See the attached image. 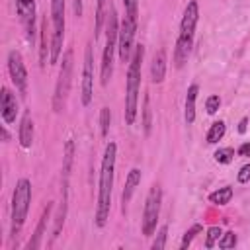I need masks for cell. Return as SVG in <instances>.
Here are the masks:
<instances>
[{
  "label": "cell",
  "mask_w": 250,
  "mask_h": 250,
  "mask_svg": "<svg viewBox=\"0 0 250 250\" xmlns=\"http://www.w3.org/2000/svg\"><path fill=\"white\" fill-rule=\"evenodd\" d=\"M115 158H117V145L107 143L102 164H100V182H98V203L94 223L98 229H104L109 219L111 211V189H113V174H115Z\"/></svg>",
  "instance_id": "6da1fadb"
},
{
  "label": "cell",
  "mask_w": 250,
  "mask_h": 250,
  "mask_svg": "<svg viewBox=\"0 0 250 250\" xmlns=\"http://www.w3.org/2000/svg\"><path fill=\"white\" fill-rule=\"evenodd\" d=\"M145 59V47L135 45L133 57L129 61L127 82H125V123L133 125L139 113V92H141V66Z\"/></svg>",
  "instance_id": "7a4b0ae2"
},
{
  "label": "cell",
  "mask_w": 250,
  "mask_h": 250,
  "mask_svg": "<svg viewBox=\"0 0 250 250\" xmlns=\"http://www.w3.org/2000/svg\"><path fill=\"white\" fill-rule=\"evenodd\" d=\"M117 39H119L117 12H115L113 6H109L107 14H105V45H104L102 66H100V82H102V86H107V82L113 76V55L117 51Z\"/></svg>",
  "instance_id": "3957f363"
},
{
  "label": "cell",
  "mask_w": 250,
  "mask_h": 250,
  "mask_svg": "<svg viewBox=\"0 0 250 250\" xmlns=\"http://www.w3.org/2000/svg\"><path fill=\"white\" fill-rule=\"evenodd\" d=\"M29 203H31V182L27 178H20L12 193V213H10V236L12 238L20 234L27 219Z\"/></svg>",
  "instance_id": "277c9868"
},
{
  "label": "cell",
  "mask_w": 250,
  "mask_h": 250,
  "mask_svg": "<svg viewBox=\"0 0 250 250\" xmlns=\"http://www.w3.org/2000/svg\"><path fill=\"white\" fill-rule=\"evenodd\" d=\"M61 66H59V78L55 84V94H53V109L61 113L66 105V98L70 92L72 84V68H74V53L72 49H66L61 57Z\"/></svg>",
  "instance_id": "5b68a950"
},
{
  "label": "cell",
  "mask_w": 250,
  "mask_h": 250,
  "mask_svg": "<svg viewBox=\"0 0 250 250\" xmlns=\"http://www.w3.org/2000/svg\"><path fill=\"white\" fill-rule=\"evenodd\" d=\"M51 61L49 64H57L62 55L64 41V0H51Z\"/></svg>",
  "instance_id": "8992f818"
},
{
  "label": "cell",
  "mask_w": 250,
  "mask_h": 250,
  "mask_svg": "<svg viewBox=\"0 0 250 250\" xmlns=\"http://www.w3.org/2000/svg\"><path fill=\"white\" fill-rule=\"evenodd\" d=\"M160 205H162V189L160 186H152L146 193L145 199V209H143V234L152 236L156 232V223L160 217Z\"/></svg>",
  "instance_id": "52a82bcc"
},
{
  "label": "cell",
  "mask_w": 250,
  "mask_h": 250,
  "mask_svg": "<svg viewBox=\"0 0 250 250\" xmlns=\"http://www.w3.org/2000/svg\"><path fill=\"white\" fill-rule=\"evenodd\" d=\"M139 20L123 16L121 25H119V39H117V53L121 62H129L135 51V35H137Z\"/></svg>",
  "instance_id": "ba28073f"
},
{
  "label": "cell",
  "mask_w": 250,
  "mask_h": 250,
  "mask_svg": "<svg viewBox=\"0 0 250 250\" xmlns=\"http://www.w3.org/2000/svg\"><path fill=\"white\" fill-rule=\"evenodd\" d=\"M94 98V53L92 43L84 49V62H82V86H80V100L82 105H90Z\"/></svg>",
  "instance_id": "9c48e42d"
},
{
  "label": "cell",
  "mask_w": 250,
  "mask_h": 250,
  "mask_svg": "<svg viewBox=\"0 0 250 250\" xmlns=\"http://www.w3.org/2000/svg\"><path fill=\"white\" fill-rule=\"evenodd\" d=\"M8 72H10V78L16 86V90L25 96L27 94V70H25V64H23V59L18 51H10L8 53Z\"/></svg>",
  "instance_id": "30bf717a"
},
{
  "label": "cell",
  "mask_w": 250,
  "mask_h": 250,
  "mask_svg": "<svg viewBox=\"0 0 250 250\" xmlns=\"http://www.w3.org/2000/svg\"><path fill=\"white\" fill-rule=\"evenodd\" d=\"M16 12H18V18L23 25L27 41L33 43L35 41V18H37L35 0H16Z\"/></svg>",
  "instance_id": "8fae6325"
},
{
  "label": "cell",
  "mask_w": 250,
  "mask_h": 250,
  "mask_svg": "<svg viewBox=\"0 0 250 250\" xmlns=\"http://www.w3.org/2000/svg\"><path fill=\"white\" fill-rule=\"evenodd\" d=\"M197 21H199V6H197L195 0H189L188 6H186V10H184L182 21H180V33H178V39H189V41H193Z\"/></svg>",
  "instance_id": "7c38bea8"
},
{
  "label": "cell",
  "mask_w": 250,
  "mask_h": 250,
  "mask_svg": "<svg viewBox=\"0 0 250 250\" xmlns=\"http://www.w3.org/2000/svg\"><path fill=\"white\" fill-rule=\"evenodd\" d=\"M18 100L16 96L12 94L10 88H2V96H0V115L4 119L6 125H12L16 123V117H18Z\"/></svg>",
  "instance_id": "4fadbf2b"
},
{
  "label": "cell",
  "mask_w": 250,
  "mask_h": 250,
  "mask_svg": "<svg viewBox=\"0 0 250 250\" xmlns=\"http://www.w3.org/2000/svg\"><path fill=\"white\" fill-rule=\"evenodd\" d=\"M51 211H53V201L47 203V207L43 209V213H41V217H39V223H37V227H35V230H33V236H31L29 242L25 244V250H37V248L41 246V240H43L45 230H47V223H49V219H51Z\"/></svg>",
  "instance_id": "5bb4252c"
},
{
  "label": "cell",
  "mask_w": 250,
  "mask_h": 250,
  "mask_svg": "<svg viewBox=\"0 0 250 250\" xmlns=\"http://www.w3.org/2000/svg\"><path fill=\"white\" fill-rule=\"evenodd\" d=\"M141 180H143V172L139 168H131L129 174H127V178H125V188H123V193H121V211L123 213L127 211V205H129V201H131L137 186L141 184Z\"/></svg>",
  "instance_id": "9a60e30c"
},
{
  "label": "cell",
  "mask_w": 250,
  "mask_h": 250,
  "mask_svg": "<svg viewBox=\"0 0 250 250\" xmlns=\"http://www.w3.org/2000/svg\"><path fill=\"white\" fill-rule=\"evenodd\" d=\"M47 18H41L39 23V66L45 68L47 61H51V35L47 33Z\"/></svg>",
  "instance_id": "2e32d148"
},
{
  "label": "cell",
  "mask_w": 250,
  "mask_h": 250,
  "mask_svg": "<svg viewBox=\"0 0 250 250\" xmlns=\"http://www.w3.org/2000/svg\"><path fill=\"white\" fill-rule=\"evenodd\" d=\"M166 64H168L166 51H164V49L156 51L154 57H152V62H150V80H152L154 84L164 82V76H166Z\"/></svg>",
  "instance_id": "e0dca14e"
},
{
  "label": "cell",
  "mask_w": 250,
  "mask_h": 250,
  "mask_svg": "<svg viewBox=\"0 0 250 250\" xmlns=\"http://www.w3.org/2000/svg\"><path fill=\"white\" fill-rule=\"evenodd\" d=\"M18 139H20L21 148H31V145H33V119H31V113L29 111H25L21 115V119H20Z\"/></svg>",
  "instance_id": "ac0fdd59"
},
{
  "label": "cell",
  "mask_w": 250,
  "mask_h": 250,
  "mask_svg": "<svg viewBox=\"0 0 250 250\" xmlns=\"http://www.w3.org/2000/svg\"><path fill=\"white\" fill-rule=\"evenodd\" d=\"M197 94H199V86L197 84H191L186 92V104H184V119L188 125H191L195 121V100H197Z\"/></svg>",
  "instance_id": "d6986e66"
},
{
  "label": "cell",
  "mask_w": 250,
  "mask_h": 250,
  "mask_svg": "<svg viewBox=\"0 0 250 250\" xmlns=\"http://www.w3.org/2000/svg\"><path fill=\"white\" fill-rule=\"evenodd\" d=\"M191 47H193V41H189V39H176V47H174V66L176 68H182L188 62Z\"/></svg>",
  "instance_id": "ffe728a7"
},
{
  "label": "cell",
  "mask_w": 250,
  "mask_h": 250,
  "mask_svg": "<svg viewBox=\"0 0 250 250\" xmlns=\"http://www.w3.org/2000/svg\"><path fill=\"white\" fill-rule=\"evenodd\" d=\"M72 162H74V141L66 139V143H64V156H62V182H68L70 170H72Z\"/></svg>",
  "instance_id": "44dd1931"
},
{
  "label": "cell",
  "mask_w": 250,
  "mask_h": 250,
  "mask_svg": "<svg viewBox=\"0 0 250 250\" xmlns=\"http://www.w3.org/2000/svg\"><path fill=\"white\" fill-rule=\"evenodd\" d=\"M230 199H232V188L230 186H223V188L209 193V201L215 205H227V203H230Z\"/></svg>",
  "instance_id": "7402d4cb"
},
{
  "label": "cell",
  "mask_w": 250,
  "mask_h": 250,
  "mask_svg": "<svg viewBox=\"0 0 250 250\" xmlns=\"http://www.w3.org/2000/svg\"><path fill=\"white\" fill-rule=\"evenodd\" d=\"M225 133H227V125H225V121H213L211 123V127H209V131H207V143L209 145H217L223 137H225Z\"/></svg>",
  "instance_id": "603a6c76"
},
{
  "label": "cell",
  "mask_w": 250,
  "mask_h": 250,
  "mask_svg": "<svg viewBox=\"0 0 250 250\" xmlns=\"http://www.w3.org/2000/svg\"><path fill=\"white\" fill-rule=\"evenodd\" d=\"M105 4L107 0H96V25H94V39L100 35L102 27H104V21H105Z\"/></svg>",
  "instance_id": "cb8c5ba5"
},
{
  "label": "cell",
  "mask_w": 250,
  "mask_h": 250,
  "mask_svg": "<svg viewBox=\"0 0 250 250\" xmlns=\"http://www.w3.org/2000/svg\"><path fill=\"white\" fill-rule=\"evenodd\" d=\"M150 127H152L150 98H148V96H145V100H143V129H145V135H150Z\"/></svg>",
  "instance_id": "d4e9b609"
},
{
  "label": "cell",
  "mask_w": 250,
  "mask_h": 250,
  "mask_svg": "<svg viewBox=\"0 0 250 250\" xmlns=\"http://www.w3.org/2000/svg\"><path fill=\"white\" fill-rule=\"evenodd\" d=\"M109 127H111V111L105 105V107L100 109V133H102L104 139L109 135Z\"/></svg>",
  "instance_id": "484cf974"
},
{
  "label": "cell",
  "mask_w": 250,
  "mask_h": 250,
  "mask_svg": "<svg viewBox=\"0 0 250 250\" xmlns=\"http://www.w3.org/2000/svg\"><path fill=\"white\" fill-rule=\"evenodd\" d=\"M201 230H203V227H201L199 223L191 225V227H189V229L184 232V236H182V242H180V248H182V250H186V248H188V246L193 242V238H195V236H197Z\"/></svg>",
  "instance_id": "4316f807"
},
{
  "label": "cell",
  "mask_w": 250,
  "mask_h": 250,
  "mask_svg": "<svg viewBox=\"0 0 250 250\" xmlns=\"http://www.w3.org/2000/svg\"><path fill=\"white\" fill-rule=\"evenodd\" d=\"M213 158H215V162H219V164H230V162L234 160V148H230V146L217 148L215 154H213Z\"/></svg>",
  "instance_id": "83f0119b"
},
{
  "label": "cell",
  "mask_w": 250,
  "mask_h": 250,
  "mask_svg": "<svg viewBox=\"0 0 250 250\" xmlns=\"http://www.w3.org/2000/svg\"><path fill=\"white\" fill-rule=\"evenodd\" d=\"M166 238H168V227L162 225V227L158 229V232H156V236H154L150 248H152V250H162V248L166 246Z\"/></svg>",
  "instance_id": "f1b7e54d"
},
{
  "label": "cell",
  "mask_w": 250,
  "mask_h": 250,
  "mask_svg": "<svg viewBox=\"0 0 250 250\" xmlns=\"http://www.w3.org/2000/svg\"><path fill=\"white\" fill-rule=\"evenodd\" d=\"M236 242H238V238H236L234 230H227V232H223V234H221V238H219L217 246H219V248H234V246H236Z\"/></svg>",
  "instance_id": "f546056e"
},
{
  "label": "cell",
  "mask_w": 250,
  "mask_h": 250,
  "mask_svg": "<svg viewBox=\"0 0 250 250\" xmlns=\"http://www.w3.org/2000/svg\"><path fill=\"white\" fill-rule=\"evenodd\" d=\"M221 234H223L221 227H209V229H207V238H205V248H213V246L219 242Z\"/></svg>",
  "instance_id": "4dcf8cb0"
},
{
  "label": "cell",
  "mask_w": 250,
  "mask_h": 250,
  "mask_svg": "<svg viewBox=\"0 0 250 250\" xmlns=\"http://www.w3.org/2000/svg\"><path fill=\"white\" fill-rule=\"evenodd\" d=\"M121 2H123V8H125L123 16L139 20V0H121Z\"/></svg>",
  "instance_id": "1f68e13d"
},
{
  "label": "cell",
  "mask_w": 250,
  "mask_h": 250,
  "mask_svg": "<svg viewBox=\"0 0 250 250\" xmlns=\"http://www.w3.org/2000/svg\"><path fill=\"white\" fill-rule=\"evenodd\" d=\"M219 107H221V98L219 96H209L205 100V109H207L209 115H215L219 111Z\"/></svg>",
  "instance_id": "d6a6232c"
},
{
  "label": "cell",
  "mask_w": 250,
  "mask_h": 250,
  "mask_svg": "<svg viewBox=\"0 0 250 250\" xmlns=\"http://www.w3.org/2000/svg\"><path fill=\"white\" fill-rule=\"evenodd\" d=\"M236 180H238V184H248V182H250V164H244V166L240 168Z\"/></svg>",
  "instance_id": "836d02e7"
},
{
  "label": "cell",
  "mask_w": 250,
  "mask_h": 250,
  "mask_svg": "<svg viewBox=\"0 0 250 250\" xmlns=\"http://www.w3.org/2000/svg\"><path fill=\"white\" fill-rule=\"evenodd\" d=\"M238 156H244V158H250V141L248 143H242L240 146H238Z\"/></svg>",
  "instance_id": "e575fe53"
},
{
  "label": "cell",
  "mask_w": 250,
  "mask_h": 250,
  "mask_svg": "<svg viewBox=\"0 0 250 250\" xmlns=\"http://www.w3.org/2000/svg\"><path fill=\"white\" fill-rule=\"evenodd\" d=\"M246 125H248V117H242L240 123H238V133H240V135L246 133Z\"/></svg>",
  "instance_id": "d590c367"
},
{
  "label": "cell",
  "mask_w": 250,
  "mask_h": 250,
  "mask_svg": "<svg viewBox=\"0 0 250 250\" xmlns=\"http://www.w3.org/2000/svg\"><path fill=\"white\" fill-rule=\"evenodd\" d=\"M82 2L84 0H74V14L76 16H82Z\"/></svg>",
  "instance_id": "8d00e7d4"
},
{
  "label": "cell",
  "mask_w": 250,
  "mask_h": 250,
  "mask_svg": "<svg viewBox=\"0 0 250 250\" xmlns=\"http://www.w3.org/2000/svg\"><path fill=\"white\" fill-rule=\"evenodd\" d=\"M2 139H4V141H8V139H10V135H8V131H6V127H2Z\"/></svg>",
  "instance_id": "74e56055"
}]
</instances>
